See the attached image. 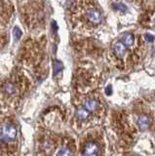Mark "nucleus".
<instances>
[{
  "instance_id": "39448f33",
  "label": "nucleus",
  "mask_w": 155,
  "mask_h": 156,
  "mask_svg": "<svg viewBox=\"0 0 155 156\" xmlns=\"http://www.w3.org/2000/svg\"><path fill=\"white\" fill-rule=\"evenodd\" d=\"M125 44L123 42H117L114 44L113 49H114V52L116 54V56H118L119 58H123L125 56V53H126V48H125Z\"/></svg>"
},
{
  "instance_id": "0eeeda50",
  "label": "nucleus",
  "mask_w": 155,
  "mask_h": 156,
  "mask_svg": "<svg viewBox=\"0 0 155 156\" xmlns=\"http://www.w3.org/2000/svg\"><path fill=\"white\" fill-rule=\"evenodd\" d=\"M138 124H139L140 129H142V130H145L148 127V125H149V119H148V117L145 116V115H142L139 118Z\"/></svg>"
},
{
  "instance_id": "f257e3e1",
  "label": "nucleus",
  "mask_w": 155,
  "mask_h": 156,
  "mask_svg": "<svg viewBox=\"0 0 155 156\" xmlns=\"http://www.w3.org/2000/svg\"><path fill=\"white\" fill-rule=\"evenodd\" d=\"M21 94V88L19 87L17 79H5L0 83V105L13 106L17 102Z\"/></svg>"
},
{
  "instance_id": "423d86ee",
  "label": "nucleus",
  "mask_w": 155,
  "mask_h": 156,
  "mask_svg": "<svg viewBox=\"0 0 155 156\" xmlns=\"http://www.w3.org/2000/svg\"><path fill=\"white\" fill-rule=\"evenodd\" d=\"M98 102H97L95 100H86L84 101V107L87 109V110H89V111H95L97 110V108H98Z\"/></svg>"
},
{
  "instance_id": "20e7f679",
  "label": "nucleus",
  "mask_w": 155,
  "mask_h": 156,
  "mask_svg": "<svg viewBox=\"0 0 155 156\" xmlns=\"http://www.w3.org/2000/svg\"><path fill=\"white\" fill-rule=\"evenodd\" d=\"M100 154V147L98 144L95 143H89L87 144L84 147L83 155H88V156H95Z\"/></svg>"
},
{
  "instance_id": "1a4fd4ad",
  "label": "nucleus",
  "mask_w": 155,
  "mask_h": 156,
  "mask_svg": "<svg viewBox=\"0 0 155 156\" xmlns=\"http://www.w3.org/2000/svg\"><path fill=\"white\" fill-rule=\"evenodd\" d=\"M77 116H78L80 119L84 120L89 116V110H87L85 107H83V108H80V109L77 110Z\"/></svg>"
},
{
  "instance_id": "9b49d317",
  "label": "nucleus",
  "mask_w": 155,
  "mask_h": 156,
  "mask_svg": "<svg viewBox=\"0 0 155 156\" xmlns=\"http://www.w3.org/2000/svg\"><path fill=\"white\" fill-rule=\"evenodd\" d=\"M54 68H55L56 73H58V72L62 71V65L60 62H56L55 65H54Z\"/></svg>"
},
{
  "instance_id": "ddd939ff",
  "label": "nucleus",
  "mask_w": 155,
  "mask_h": 156,
  "mask_svg": "<svg viewBox=\"0 0 155 156\" xmlns=\"http://www.w3.org/2000/svg\"><path fill=\"white\" fill-rule=\"evenodd\" d=\"M145 38H146L147 41H152L153 40V36L152 35H149V34H146V35H145Z\"/></svg>"
},
{
  "instance_id": "7ed1b4c3",
  "label": "nucleus",
  "mask_w": 155,
  "mask_h": 156,
  "mask_svg": "<svg viewBox=\"0 0 155 156\" xmlns=\"http://www.w3.org/2000/svg\"><path fill=\"white\" fill-rule=\"evenodd\" d=\"M85 17L88 20V22L94 26H98L103 21V17H101V14L98 9L96 8H90L88 10H86L85 12Z\"/></svg>"
},
{
  "instance_id": "2eb2a0df",
  "label": "nucleus",
  "mask_w": 155,
  "mask_h": 156,
  "mask_svg": "<svg viewBox=\"0 0 155 156\" xmlns=\"http://www.w3.org/2000/svg\"><path fill=\"white\" fill-rule=\"evenodd\" d=\"M105 92H106V94H107V95H110V93H111V88H110V86H108L107 88H106Z\"/></svg>"
},
{
  "instance_id": "4468645a",
  "label": "nucleus",
  "mask_w": 155,
  "mask_h": 156,
  "mask_svg": "<svg viewBox=\"0 0 155 156\" xmlns=\"http://www.w3.org/2000/svg\"><path fill=\"white\" fill-rule=\"evenodd\" d=\"M15 30H16V34H17V38H20L21 36V31H20V29H19L18 27L15 28Z\"/></svg>"
},
{
  "instance_id": "6e6552de",
  "label": "nucleus",
  "mask_w": 155,
  "mask_h": 156,
  "mask_svg": "<svg viewBox=\"0 0 155 156\" xmlns=\"http://www.w3.org/2000/svg\"><path fill=\"white\" fill-rule=\"evenodd\" d=\"M122 41L126 46H131L134 43V36L131 33H125L122 36Z\"/></svg>"
},
{
  "instance_id": "dca6fc26",
  "label": "nucleus",
  "mask_w": 155,
  "mask_h": 156,
  "mask_svg": "<svg viewBox=\"0 0 155 156\" xmlns=\"http://www.w3.org/2000/svg\"><path fill=\"white\" fill-rule=\"evenodd\" d=\"M154 22H155V15H154Z\"/></svg>"
},
{
  "instance_id": "f03ea898",
  "label": "nucleus",
  "mask_w": 155,
  "mask_h": 156,
  "mask_svg": "<svg viewBox=\"0 0 155 156\" xmlns=\"http://www.w3.org/2000/svg\"><path fill=\"white\" fill-rule=\"evenodd\" d=\"M18 131L16 126L10 122H5L0 127V144L11 145L17 139Z\"/></svg>"
},
{
  "instance_id": "9d476101",
  "label": "nucleus",
  "mask_w": 155,
  "mask_h": 156,
  "mask_svg": "<svg viewBox=\"0 0 155 156\" xmlns=\"http://www.w3.org/2000/svg\"><path fill=\"white\" fill-rule=\"evenodd\" d=\"M57 155H72V152L69 148L64 147V148L60 149V151L57 153Z\"/></svg>"
},
{
  "instance_id": "f8f14e48",
  "label": "nucleus",
  "mask_w": 155,
  "mask_h": 156,
  "mask_svg": "<svg viewBox=\"0 0 155 156\" xmlns=\"http://www.w3.org/2000/svg\"><path fill=\"white\" fill-rule=\"evenodd\" d=\"M3 14V4H2V1L0 0V23H1V22L3 21V19L1 17V15Z\"/></svg>"
}]
</instances>
